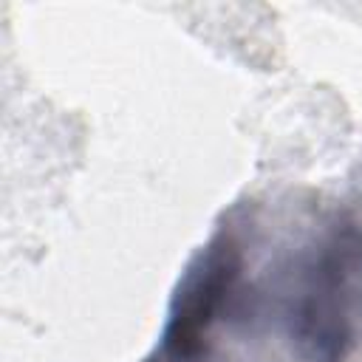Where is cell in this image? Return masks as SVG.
Here are the masks:
<instances>
[{"label": "cell", "instance_id": "1", "mask_svg": "<svg viewBox=\"0 0 362 362\" xmlns=\"http://www.w3.org/2000/svg\"><path fill=\"white\" fill-rule=\"evenodd\" d=\"M288 334L311 362H348L362 342V229L331 226L300 260Z\"/></svg>", "mask_w": 362, "mask_h": 362}, {"label": "cell", "instance_id": "2", "mask_svg": "<svg viewBox=\"0 0 362 362\" xmlns=\"http://www.w3.org/2000/svg\"><path fill=\"white\" fill-rule=\"evenodd\" d=\"M240 249L232 235L218 232L206 249L189 263L170 305V320L161 337V356L181 362L201 354L212 325L240 280Z\"/></svg>", "mask_w": 362, "mask_h": 362}]
</instances>
